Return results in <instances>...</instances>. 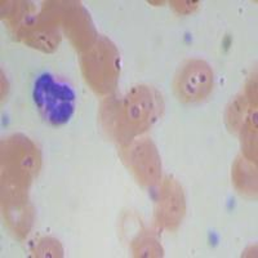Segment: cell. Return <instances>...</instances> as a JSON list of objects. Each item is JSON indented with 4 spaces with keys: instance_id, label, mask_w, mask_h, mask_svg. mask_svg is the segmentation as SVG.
<instances>
[{
    "instance_id": "cell-1",
    "label": "cell",
    "mask_w": 258,
    "mask_h": 258,
    "mask_svg": "<svg viewBox=\"0 0 258 258\" xmlns=\"http://www.w3.org/2000/svg\"><path fill=\"white\" fill-rule=\"evenodd\" d=\"M32 97L40 116L53 126L68 123L75 111L77 94L71 85L50 73L39 75Z\"/></svg>"
},
{
    "instance_id": "cell-3",
    "label": "cell",
    "mask_w": 258,
    "mask_h": 258,
    "mask_svg": "<svg viewBox=\"0 0 258 258\" xmlns=\"http://www.w3.org/2000/svg\"><path fill=\"white\" fill-rule=\"evenodd\" d=\"M163 102L158 92L149 87H136L124 101L123 115L133 129L147 128L161 114Z\"/></svg>"
},
{
    "instance_id": "cell-2",
    "label": "cell",
    "mask_w": 258,
    "mask_h": 258,
    "mask_svg": "<svg viewBox=\"0 0 258 258\" xmlns=\"http://www.w3.org/2000/svg\"><path fill=\"white\" fill-rule=\"evenodd\" d=\"M174 93L181 102L194 103L207 98L213 87V73L202 59H188L174 77Z\"/></svg>"
},
{
    "instance_id": "cell-5",
    "label": "cell",
    "mask_w": 258,
    "mask_h": 258,
    "mask_svg": "<svg viewBox=\"0 0 258 258\" xmlns=\"http://www.w3.org/2000/svg\"><path fill=\"white\" fill-rule=\"evenodd\" d=\"M185 214V197L181 186L174 179H167L159 198L156 217L165 229L174 230Z\"/></svg>"
},
{
    "instance_id": "cell-4",
    "label": "cell",
    "mask_w": 258,
    "mask_h": 258,
    "mask_svg": "<svg viewBox=\"0 0 258 258\" xmlns=\"http://www.w3.org/2000/svg\"><path fill=\"white\" fill-rule=\"evenodd\" d=\"M133 173L145 185H154L160 174V159L153 142L149 140L136 142L128 153Z\"/></svg>"
}]
</instances>
